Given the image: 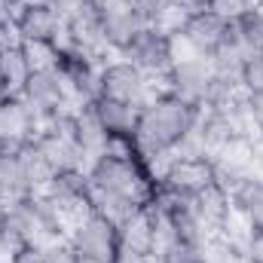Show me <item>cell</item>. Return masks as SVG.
<instances>
[{
	"label": "cell",
	"mask_w": 263,
	"mask_h": 263,
	"mask_svg": "<svg viewBox=\"0 0 263 263\" xmlns=\"http://www.w3.org/2000/svg\"><path fill=\"white\" fill-rule=\"evenodd\" d=\"M67 242L73 245L80 263H110L120 248V227L89 208L67 227Z\"/></svg>",
	"instance_id": "3957f363"
},
{
	"label": "cell",
	"mask_w": 263,
	"mask_h": 263,
	"mask_svg": "<svg viewBox=\"0 0 263 263\" xmlns=\"http://www.w3.org/2000/svg\"><path fill=\"white\" fill-rule=\"evenodd\" d=\"M239 37V43L245 46L248 55H263V6L245 9L233 25H230Z\"/></svg>",
	"instance_id": "cb8c5ba5"
},
{
	"label": "cell",
	"mask_w": 263,
	"mask_h": 263,
	"mask_svg": "<svg viewBox=\"0 0 263 263\" xmlns=\"http://www.w3.org/2000/svg\"><path fill=\"white\" fill-rule=\"evenodd\" d=\"M110 263H156L150 254H144V251H135L129 245H123L120 242V248H117V254H114V260Z\"/></svg>",
	"instance_id": "e575fe53"
},
{
	"label": "cell",
	"mask_w": 263,
	"mask_h": 263,
	"mask_svg": "<svg viewBox=\"0 0 263 263\" xmlns=\"http://www.w3.org/2000/svg\"><path fill=\"white\" fill-rule=\"evenodd\" d=\"M156 263H205V242H187L178 236H162L156 248Z\"/></svg>",
	"instance_id": "603a6c76"
},
{
	"label": "cell",
	"mask_w": 263,
	"mask_h": 263,
	"mask_svg": "<svg viewBox=\"0 0 263 263\" xmlns=\"http://www.w3.org/2000/svg\"><path fill=\"white\" fill-rule=\"evenodd\" d=\"M12 43H15V31L6 28V25H0V52H3L6 46H12Z\"/></svg>",
	"instance_id": "d590c367"
},
{
	"label": "cell",
	"mask_w": 263,
	"mask_h": 263,
	"mask_svg": "<svg viewBox=\"0 0 263 263\" xmlns=\"http://www.w3.org/2000/svg\"><path fill=\"white\" fill-rule=\"evenodd\" d=\"M62 46V55H59V73L65 77L67 89L73 95L77 104H92L98 95H101V67L107 55H95V52H86V49H77V46Z\"/></svg>",
	"instance_id": "52a82bcc"
},
{
	"label": "cell",
	"mask_w": 263,
	"mask_h": 263,
	"mask_svg": "<svg viewBox=\"0 0 263 263\" xmlns=\"http://www.w3.org/2000/svg\"><path fill=\"white\" fill-rule=\"evenodd\" d=\"M0 263H6V257H0Z\"/></svg>",
	"instance_id": "ab89813d"
},
{
	"label": "cell",
	"mask_w": 263,
	"mask_h": 263,
	"mask_svg": "<svg viewBox=\"0 0 263 263\" xmlns=\"http://www.w3.org/2000/svg\"><path fill=\"white\" fill-rule=\"evenodd\" d=\"M120 55L126 62H132L141 73H147L150 80L153 77L159 80L168 67L175 65V59L181 55V49H178L175 34L165 25H144Z\"/></svg>",
	"instance_id": "8992f818"
},
{
	"label": "cell",
	"mask_w": 263,
	"mask_h": 263,
	"mask_svg": "<svg viewBox=\"0 0 263 263\" xmlns=\"http://www.w3.org/2000/svg\"><path fill=\"white\" fill-rule=\"evenodd\" d=\"M43 199L67 220V227L89 211L92 202V181L86 168H67V172H55L49 187L43 190Z\"/></svg>",
	"instance_id": "9c48e42d"
},
{
	"label": "cell",
	"mask_w": 263,
	"mask_h": 263,
	"mask_svg": "<svg viewBox=\"0 0 263 263\" xmlns=\"http://www.w3.org/2000/svg\"><path fill=\"white\" fill-rule=\"evenodd\" d=\"M101 95L104 98H117V101H129V104L141 107L153 95L150 92V77L141 73L123 55H107L104 67H101Z\"/></svg>",
	"instance_id": "8fae6325"
},
{
	"label": "cell",
	"mask_w": 263,
	"mask_h": 263,
	"mask_svg": "<svg viewBox=\"0 0 263 263\" xmlns=\"http://www.w3.org/2000/svg\"><path fill=\"white\" fill-rule=\"evenodd\" d=\"M211 80H214V67H211L208 59H199V55H178L175 65L159 77L162 92H168L181 101L199 104V107L208 95Z\"/></svg>",
	"instance_id": "ba28073f"
},
{
	"label": "cell",
	"mask_w": 263,
	"mask_h": 263,
	"mask_svg": "<svg viewBox=\"0 0 263 263\" xmlns=\"http://www.w3.org/2000/svg\"><path fill=\"white\" fill-rule=\"evenodd\" d=\"M89 181L92 187L104 190V193H114V196L126 199L132 205H147L150 196L156 193V165L147 159V156H110V153H101L95 156L89 165Z\"/></svg>",
	"instance_id": "7a4b0ae2"
},
{
	"label": "cell",
	"mask_w": 263,
	"mask_h": 263,
	"mask_svg": "<svg viewBox=\"0 0 263 263\" xmlns=\"http://www.w3.org/2000/svg\"><path fill=\"white\" fill-rule=\"evenodd\" d=\"M18 95L40 117V123L49 120V117H55V114H62V110H67V107H77L65 77L59 73V67L55 70H37V73H31Z\"/></svg>",
	"instance_id": "30bf717a"
},
{
	"label": "cell",
	"mask_w": 263,
	"mask_h": 263,
	"mask_svg": "<svg viewBox=\"0 0 263 263\" xmlns=\"http://www.w3.org/2000/svg\"><path fill=\"white\" fill-rule=\"evenodd\" d=\"M28 77H31V67H28L22 49H18V40H15L12 46H6L0 52V86L6 95H18L22 86L28 83Z\"/></svg>",
	"instance_id": "44dd1931"
},
{
	"label": "cell",
	"mask_w": 263,
	"mask_h": 263,
	"mask_svg": "<svg viewBox=\"0 0 263 263\" xmlns=\"http://www.w3.org/2000/svg\"><path fill=\"white\" fill-rule=\"evenodd\" d=\"M178 3H181V6H187V9H202L208 0H178Z\"/></svg>",
	"instance_id": "8d00e7d4"
},
{
	"label": "cell",
	"mask_w": 263,
	"mask_h": 263,
	"mask_svg": "<svg viewBox=\"0 0 263 263\" xmlns=\"http://www.w3.org/2000/svg\"><path fill=\"white\" fill-rule=\"evenodd\" d=\"M18 153V165H22V178H25V187H28V193H43L46 187H49V181H52V168H49V162L40 156V150L28 141L22 150H15Z\"/></svg>",
	"instance_id": "ffe728a7"
},
{
	"label": "cell",
	"mask_w": 263,
	"mask_h": 263,
	"mask_svg": "<svg viewBox=\"0 0 263 263\" xmlns=\"http://www.w3.org/2000/svg\"><path fill=\"white\" fill-rule=\"evenodd\" d=\"M43 263H80V257L65 236V239H52L43 245Z\"/></svg>",
	"instance_id": "f546056e"
},
{
	"label": "cell",
	"mask_w": 263,
	"mask_h": 263,
	"mask_svg": "<svg viewBox=\"0 0 263 263\" xmlns=\"http://www.w3.org/2000/svg\"><path fill=\"white\" fill-rule=\"evenodd\" d=\"M156 181L162 190H168L175 196L196 199L205 187H211L217 181V172H214L211 156H205V153H175L159 162Z\"/></svg>",
	"instance_id": "5b68a950"
},
{
	"label": "cell",
	"mask_w": 263,
	"mask_h": 263,
	"mask_svg": "<svg viewBox=\"0 0 263 263\" xmlns=\"http://www.w3.org/2000/svg\"><path fill=\"white\" fill-rule=\"evenodd\" d=\"M25 6H55V0H22Z\"/></svg>",
	"instance_id": "74e56055"
},
{
	"label": "cell",
	"mask_w": 263,
	"mask_h": 263,
	"mask_svg": "<svg viewBox=\"0 0 263 263\" xmlns=\"http://www.w3.org/2000/svg\"><path fill=\"white\" fill-rule=\"evenodd\" d=\"M98 22H101V40L110 55H120L132 43V37L144 28V18L132 9L126 0H92Z\"/></svg>",
	"instance_id": "7c38bea8"
},
{
	"label": "cell",
	"mask_w": 263,
	"mask_h": 263,
	"mask_svg": "<svg viewBox=\"0 0 263 263\" xmlns=\"http://www.w3.org/2000/svg\"><path fill=\"white\" fill-rule=\"evenodd\" d=\"M242 107H245V120L251 132H263V92H245Z\"/></svg>",
	"instance_id": "1f68e13d"
},
{
	"label": "cell",
	"mask_w": 263,
	"mask_h": 263,
	"mask_svg": "<svg viewBox=\"0 0 263 263\" xmlns=\"http://www.w3.org/2000/svg\"><path fill=\"white\" fill-rule=\"evenodd\" d=\"M40 129V117L22 95L0 98V150H22Z\"/></svg>",
	"instance_id": "4fadbf2b"
},
{
	"label": "cell",
	"mask_w": 263,
	"mask_h": 263,
	"mask_svg": "<svg viewBox=\"0 0 263 263\" xmlns=\"http://www.w3.org/2000/svg\"><path fill=\"white\" fill-rule=\"evenodd\" d=\"M205 263H248L245 260V248H242V236H233V233L208 236V242H205Z\"/></svg>",
	"instance_id": "d4e9b609"
},
{
	"label": "cell",
	"mask_w": 263,
	"mask_h": 263,
	"mask_svg": "<svg viewBox=\"0 0 263 263\" xmlns=\"http://www.w3.org/2000/svg\"><path fill=\"white\" fill-rule=\"evenodd\" d=\"M165 28L175 34L178 49L184 46L181 55H199V59H208L217 49V43L223 40V34H227V25L217 15H211L205 6L202 9L178 6V12L168 18Z\"/></svg>",
	"instance_id": "277c9868"
},
{
	"label": "cell",
	"mask_w": 263,
	"mask_h": 263,
	"mask_svg": "<svg viewBox=\"0 0 263 263\" xmlns=\"http://www.w3.org/2000/svg\"><path fill=\"white\" fill-rule=\"evenodd\" d=\"M242 92H263V55H248L239 70Z\"/></svg>",
	"instance_id": "f1b7e54d"
},
{
	"label": "cell",
	"mask_w": 263,
	"mask_h": 263,
	"mask_svg": "<svg viewBox=\"0 0 263 263\" xmlns=\"http://www.w3.org/2000/svg\"><path fill=\"white\" fill-rule=\"evenodd\" d=\"M3 95H6V92H3V86H0V98H3Z\"/></svg>",
	"instance_id": "f35d334b"
},
{
	"label": "cell",
	"mask_w": 263,
	"mask_h": 263,
	"mask_svg": "<svg viewBox=\"0 0 263 263\" xmlns=\"http://www.w3.org/2000/svg\"><path fill=\"white\" fill-rule=\"evenodd\" d=\"M18 49L25 55V62L31 67V73L37 70H55L62 46L59 43H46V40H18Z\"/></svg>",
	"instance_id": "484cf974"
},
{
	"label": "cell",
	"mask_w": 263,
	"mask_h": 263,
	"mask_svg": "<svg viewBox=\"0 0 263 263\" xmlns=\"http://www.w3.org/2000/svg\"><path fill=\"white\" fill-rule=\"evenodd\" d=\"M126 3L144 18V25H165L172 12L181 6L178 0H126Z\"/></svg>",
	"instance_id": "4316f807"
},
{
	"label": "cell",
	"mask_w": 263,
	"mask_h": 263,
	"mask_svg": "<svg viewBox=\"0 0 263 263\" xmlns=\"http://www.w3.org/2000/svg\"><path fill=\"white\" fill-rule=\"evenodd\" d=\"M193 211H196L199 223L205 227L208 236L230 233V230H233V220H239L236 211H233V202H230V190H227L220 181H214L211 187H205V190L193 199Z\"/></svg>",
	"instance_id": "5bb4252c"
},
{
	"label": "cell",
	"mask_w": 263,
	"mask_h": 263,
	"mask_svg": "<svg viewBox=\"0 0 263 263\" xmlns=\"http://www.w3.org/2000/svg\"><path fill=\"white\" fill-rule=\"evenodd\" d=\"M248 159H251V172L263 178V132L248 135Z\"/></svg>",
	"instance_id": "836d02e7"
},
{
	"label": "cell",
	"mask_w": 263,
	"mask_h": 263,
	"mask_svg": "<svg viewBox=\"0 0 263 263\" xmlns=\"http://www.w3.org/2000/svg\"><path fill=\"white\" fill-rule=\"evenodd\" d=\"M245 59H248L245 46L239 43L236 31L227 25V34H223V40H220V43H217V49L208 55V62H211V67H214V73L239 80V70H242V65H245Z\"/></svg>",
	"instance_id": "d6986e66"
},
{
	"label": "cell",
	"mask_w": 263,
	"mask_h": 263,
	"mask_svg": "<svg viewBox=\"0 0 263 263\" xmlns=\"http://www.w3.org/2000/svg\"><path fill=\"white\" fill-rule=\"evenodd\" d=\"M242 248H245V260L248 263H263V227H245Z\"/></svg>",
	"instance_id": "4dcf8cb0"
},
{
	"label": "cell",
	"mask_w": 263,
	"mask_h": 263,
	"mask_svg": "<svg viewBox=\"0 0 263 263\" xmlns=\"http://www.w3.org/2000/svg\"><path fill=\"white\" fill-rule=\"evenodd\" d=\"M73 117H77V144H80V153H83V159H86V165H89L95 156L104 153L107 132L101 126V120L95 117L92 104H77Z\"/></svg>",
	"instance_id": "ac0fdd59"
},
{
	"label": "cell",
	"mask_w": 263,
	"mask_h": 263,
	"mask_svg": "<svg viewBox=\"0 0 263 263\" xmlns=\"http://www.w3.org/2000/svg\"><path fill=\"white\" fill-rule=\"evenodd\" d=\"M202 117V107L181 101L168 92H153L141 110H138V126H135V141L141 153L159 168L162 159L175 153H202L196 138V126Z\"/></svg>",
	"instance_id": "6da1fadb"
},
{
	"label": "cell",
	"mask_w": 263,
	"mask_h": 263,
	"mask_svg": "<svg viewBox=\"0 0 263 263\" xmlns=\"http://www.w3.org/2000/svg\"><path fill=\"white\" fill-rule=\"evenodd\" d=\"M28 193L25 178H22V165H18V153L15 150H0V208L22 199Z\"/></svg>",
	"instance_id": "7402d4cb"
},
{
	"label": "cell",
	"mask_w": 263,
	"mask_h": 263,
	"mask_svg": "<svg viewBox=\"0 0 263 263\" xmlns=\"http://www.w3.org/2000/svg\"><path fill=\"white\" fill-rule=\"evenodd\" d=\"M15 40H46L59 43L65 34V18L55 6H25L15 18Z\"/></svg>",
	"instance_id": "2e32d148"
},
{
	"label": "cell",
	"mask_w": 263,
	"mask_h": 263,
	"mask_svg": "<svg viewBox=\"0 0 263 263\" xmlns=\"http://www.w3.org/2000/svg\"><path fill=\"white\" fill-rule=\"evenodd\" d=\"M251 6H254L251 0H208V3H205V9H208L211 15H217L223 25H233V22H236L245 9H251Z\"/></svg>",
	"instance_id": "83f0119b"
},
{
	"label": "cell",
	"mask_w": 263,
	"mask_h": 263,
	"mask_svg": "<svg viewBox=\"0 0 263 263\" xmlns=\"http://www.w3.org/2000/svg\"><path fill=\"white\" fill-rule=\"evenodd\" d=\"M92 110L95 117L101 120V126L107 132V138L114 135H135V126H138V104H129V101H117V98H95L92 101Z\"/></svg>",
	"instance_id": "e0dca14e"
},
{
	"label": "cell",
	"mask_w": 263,
	"mask_h": 263,
	"mask_svg": "<svg viewBox=\"0 0 263 263\" xmlns=\"http://www.w3.org/2000/svg\"><path fill=\"white\" fill-rule=\"evenodd\" d=\"M117 227H120V242H123V245H129V248H135V251H144V254L156 257V248H159L162 230H159L156 214H153L147 205L132 208Z\"/></svg>",
	"instance_id": "9a60e30c"
},
{
	"label": "cell",
	"mask_w": 263,
	"mask_h": 263,
	"mask_svg": "<svg viewBox=\"0 0 263 263\" xmlns=\"http://www.w3.org/2000/svg\"><path fill=\"white\" fill-rule=\"evenodd\" d=\"M6 263H43V245L40 242H28L18 251H12L6 257Z\"/></svg>",
	"instance_id": "d6a6232c"
}]
</instances>
